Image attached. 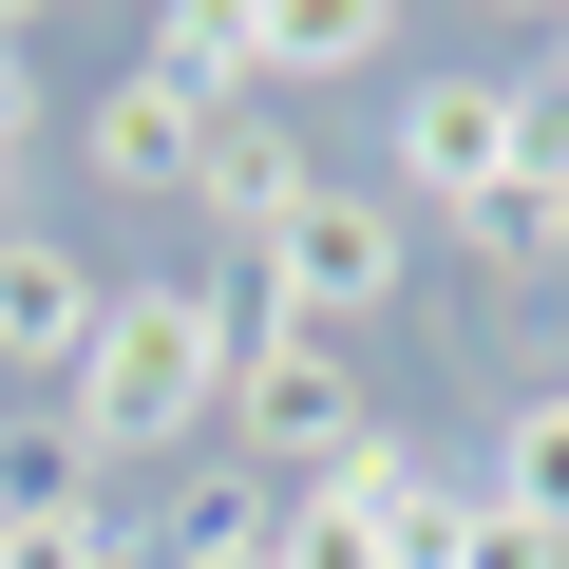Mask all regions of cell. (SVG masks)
I'll return each mask as SVG.
<instances>
[{
	"mask_svg": "<svg viewBox=\"0 0 569 569\" xmlns=\"http://www.w3.org/2000/svg\"><path fill=\"white\" fill-rule=\"evenodd\" d=\"M399 569H569V550H531V531H512V512H493V493L456 475V493H437V512L399 531Z\"/></svg>",
	"mask_w": 569,
	"mask_h": 569,
	"instance_id": "5bb4252c",
	"label": "cell"
},
{
	"mask_svg": "<svg viewBox=\"0 0 569 569\" xmlns=\"http://www.w3.org/2000/svg\"><path fill=\"white\" fill-rule=\"evenodd\" d=\"M323 190V152H305V114H209V171H190V209H209V247L247 266L284 209Z\"/></svg>",
	"mask_w": 569,
	"mask_h": 569,
	"instance_id": "9c48e42d",
	"label": "cell"
},
{
	"mask_svg": "<svg viewBox=\"0 0 569 569\" xmlns=\"http://www.w3.org/2000/svg\"><path fill=\"white\" fill-rule=\"evenodd\" d=\"M228 305H247L228 266H133V284H114L96 361L58 380V418H77L96 493H133V475H190V456L228 437Z\"/></svg>",
	"mask_w": 569,
	"mask_h": 569,
	"instance_id": "6da1fadb",
	"label": "cell"
},
{
	"mask_svg": "<svg viewBox=\"0 0 569 569\" xmlns=\"http://www.w3.org/2000/svg\"><path fill=\"white\" fill-rule=\"evenodd\" d=\"M0 569H152V550H133V493H96V512H39V531H0Z\"/></svg>",
	"mask_w": 569,
	"mask_h": 569,
	"instance_id": "9a60e30c",
	"label": "cell"
},
{
	"mask_svg": "<svg viewBox=\"0 0 569 569\" xmlns=\"http://www.w3.org/2000/svg\"><path fill=\"white\" fill-rule=\"evenodd\" d=\"M380 58H399L380 0H284V20H266V96H342V77H380Z\"/></svg>",
	"mask_w": 569,
	"mask_h": 569,
	"instance_id": "8fae6325",
	"label": "cell"
},
{
	"mask_svg": "<svg viewBox=\"0 0 569 569\" xmlns=\"http://www.w3.org/2000/svg\"><path fill=\"white\" fill-rule=\"evenodd\" d=\"M437 493H456V475H437L418 437H361L342 475H305V493H284V550H266V569H399V531H418Z\"/></svg>",
	"mask_w": 569,
	"mask_h": 569,
	"instance_id": "5b68a950",
	"label": "cell"
},
{
	"mask_svg": "<svg viewBox=\"0 0 569 569\" xmlns=\"http://www.w3.org/2000/svg\"><path fill=\"white\" fill-rule=\"evenodd\" d=\"M247 284V266H228ZM380 437V399H361V342H305V323H284L266 305V284H247V305H228V456L266 475V493H305V475H342Z\"/></svg>",
	"mask_w": 569,
	"mask_h": 569,
	"instance_id": "7a4b0ae2",
	"label": "cell"
},
{
	"mask_svg": "<svg viewBox=\"0 0 569 569\" xmlns=\"http://www.w3.org/2000/svg\"><path fill=\"white\" fill-rule=\"evenodd\" d=\"M512 114H531V77H399V114H380V190L399 209H493L512 190Z\"/></svg>",
	"mask_w": 569,
	"mask_h": 569,
	"instance_id": "277c9868",
	"label": "cell"
},
{
	"mask_svg": "<svg viewBox=\"0 0 569 569\" xmlns=\"http://www.w3.org/2000/svg\"><path fill=\"white\" fill-rule=\"evenodd\" d=\"M133 77H171L190 114H284L266 96V0H152V20H133Z\"/></svg>",
	"mask_w": 569,
	"mask_h": 569,
	"instance_id": "ba28073f",
	"label": "cell"
},
{
	"mask_svg": "<svg viewBox=\"0 0 569 569\" xmlns=\"http://www.w3.org/2000/svg\"><path fill=\"white\" fill-rule=\"evenodd\" d=\"M77 171H96L114 209H190V171H209V114H190L171 77H133V58H114V77L77 96Z\"/></svg>",
	"mask_w": 569,
	"mask_h": 569,
	"instance_id": "52a82bcc",
	"label": "cell"
},
{
	"mask_svg": "<svg viewBox=\"0 0 569 569\" xmlns=\"http://www.w3.org/2000/svg\"><path fill=\"white\" fill-rule=\"evenodd\" d=\"M39 512H96V456H77L58 399H39V418H0V531H39Z\"/></svg>",
	"mask_w": 569,
	"mask_h": 569,
	"instance_id": "7c38bea8",
	"label": "cell"
},
{
	"mask_svg": "<svg viewBox=\"0 0 569 569\" xmlns=\"http://www.w3.org/2000/svg\"><path fill=\"white\" fill-rule=\"evenodd\" d=\"M247 284H266V305L305 323V342H361L399 284H418V209H399V190H361V171H323L305 209L247 247Z\"/></svg>",
	"mask_w": 569,
	"mask_h": 569,
	"instance_id": "3957f363",
	"label": "cell"
},
{
	"mask_svg": "<svg viewBox=\"0 0 569 569\" xmlns=\"http://www.w3.org/2000/svg\"><path fill=\"white\" fill-rule=\"evenodd\" d=\"M475 493L531 531V550H569V380H531L512 418H493V456H475Z\"/></svg>",
	"mask_w": 569,
	"mask_h": 569,
	"instance_id": "30bf717a",
	"label": "cell"
},
{
	"mask_svg": "<svg viewBox=\"0 0 569 569\" xmlns=\"http://www.w3.org/2000/svg\"><path fill=\"white\" fill-rule=\"evenodd\" d=\"M20 171H39V77H0V228H20Z\"/></svg>",
	"mask_w": 569,
	"mask_h": 569,
	"instance_id": "2e32d148",
	"label": "cell"
},
{
	"mask_svg": "<svg viewBox=\"0 0 569 569\" xmlns=\"http://www.w3.org/2000/svg\"><path fill=\"white\" fill-rule=\"evenodd\" d=\"M96 323H114V266H96L77 228L20 209V228H0V380H39V399H58V380L96 361Z\"/></svg>",
	"mask_w": 569,
	"mask_h": 569,
	"instance_id": "8992f818",
	"label": "cell"
},
{
	"mask_svg": "<svg viewBox=\"0 0 569 569\" xmlns=\"http://www.w3.org/2000/svg\"><path fill=\"white\" fill-rule=\"evenodd\" d=\"M456 266H475V284H550V266H569V209H550V190H493V209H456Z\"/></svg>",
	"mask_w": 569,
	"mask_h": 569,
	"instance_id": "4fadbf2b",
	"label": "cell"
}]
</instances>
